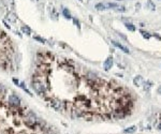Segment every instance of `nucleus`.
I'll return each mask as SVG.
<instances>
[{"label": "nucleus", "instance_id": "1", "mask_svg": "<svg viewBox=\"0 0 161 134\" xmlns=\"http://www.w3.org/2000/svg\"><path fill=\"white\" fill-rule=\"evenodd\" d=\"M31 87L34 89V91H36L37 93H39L40 96H44L47 93V86L45 85V83H44L43 81H41V79H37L34 78V81L32 82L31 84Z\"/></svg>", "mask_w": 161, "mask_h": 134}, {"label": "nucleus", "instance_id": "2", "mask_svg": "<svg viewBox=\"0 0 161 134\" xmlns=\"http://www.w3.org/2000/svg\"><path fill=\"white\" fill-rule=\"evenodd\" d=\"M8 102L11 106L13 107H18L21 105V99L18 98L16 95H10L8 98Z\"/></svg>", "mask_w": 161, "mask_h": 134}, {"label": "nucleus", "instance_id": "3", "mask_svg": "<svg viewBox=\"0 0 161 134\" xmlns=\"http://www.w3.org/2000/svg\"><path fill=\"white\" fill-rule=\"evenodd\" d=\"M26 121H27V122H29V123H34L37 121L36 115H34L32 112H28L27 115H26Z\"/></svg>", "mask_w": 161, "mask_h": 134}, {"label": "nucleus", "instance_id": "4", "mask_svg": "<svg viewBox=\"0 0 161 134\" xmlns=\"http://www.w3.org/2000/svg\"><path fill=\"white\" fill-rule=\"evenodd\" d=\"M112 66H113V57H108V58L104 61V63H103L104 70L105 71H108L111 68H112Z\"/></svg>", "mask_w": 161, "mask_h": 134}, {"label": "nucleus", "instance_id": "5", "mask_svg": "<svg viewBox=\"0 0 161 134\" xmlns=\"http://www.w3.org/2000/svg\"><path fill=\"white\" fill-rule=\"evenodd\" d=\"M112 44H114V45L116 46V47H118V48H120L121 51L123 52V53H126V54H129L130 53V51H129V48H127L126 46H123V44H120V43H118L117 41H112Z\"/></svg>", "mask_w": 161, "mask_h": 134}, {"label": "nucleus", "instance_id": "6", "mask_svg": "<svg viewBox=\"0 0 161 134\" xmlns=\"http://www.w3.org/2000/svg\"><path fill=\"white\" fill-rule=\"evenodd\" d=\"M142 83H143V77L142 76H137L134 79H133V84H134L135 86H141L142 85Z\"/></svg>", "mask_w": 161, "mask_h": 134}, {"label": "nucleus", "instance_id": "7", "mask_svg": "<svg viewBox=\"0 0 161 134\" xmlns=\"http://www.w3.org/2000/svg\"><path fill=\"white\" fill-rule=\"evenodd\" d=\"M6 93H7V89H6V87L0 84V98L4 97V96H6Z\"/></svg>", "mask_w": 161, "mask_h": 134}, {"label": "nucleus", "instance_id": "8", "mask_svg": "<svg viewBox=\"0 0 161 134\" xmlns=\"http://www.w3.org/2000/svg\"><path fill=\"white\" fill-rule=\"evenodd\" d=\"M7 18H8L10 22H12V23H14V22H16V16L14 15L13 13H9L8 15H7Z\"/></svg>", "mask_w": 161, "mask_h": 134}, {"label": "nucleus", "instance_id": "9", "mask_svg": "<svg viewBox=\"0 0 161 134\" xmlns=\"http://www.w3.org/2000/svg\"><path fill=\"white\" fill-rule=\"evenodd\" d=\"M135 130H137V127L132 126V127H130V128H128V129H125L123 132H125V133H133V132H135Z\"/></svg>", "mask_w": 161, "mask_h": 134}, {"label": "nucleus", "instance_id": "10", "mask_svg": "<svg viewBox=\"0 0 161 134\" xmlns=\"http://www.w3.org/2000/svg\"><path fill=\"white\" fill-rule=\"evenodd\" d=\"M62 14L66 18H71V15H70V12H69L68 9H63L62 10Z\"/></svg>", "mask_w": 161, "mask_h": 134}, {"label": "nucleus", "instance_id": "11", "mask_svg": "<svg viewBox=\"0 0 161 134\" xmlns=\"http://www.w3.org/2000/svg\"><path fill=\"white\" fill-rule=\"evenodd\" d=\"M125 25H126V28L129 29L130 31H134V30H135V27L133 26V25L131 24V23H127V24H125Z\"/></svg>", "mask_w": 161, "mask_h": 134}, {"label": "nucleus", "instance_id": "12", "mask_svg": "<svg viewBox=\"0 0 161 134\" xmlns=\"http://www.w3.org/2000/svg\"><path fill=\"white\" fill-rule=\"evenodd\" d=\"M22 31H23L24 33H27V34H30V32H31L30 28H29V27H27V26H23V27H22Z\"/></svg>", "mask_w": 161, "mask_h": 134}, {"label": "nucleus", "instance_id": "13", "mask_svg": "<svg viewBox=\"0 0 161 134\" xmlns=\"http://www.w3.org/2000/svg\"><path fill=\"white\" fill-rule=\"evenodd\" d=\"M96 9H97V10H104V9H106V8H105V4H103V3H98V4H96Z\"/></svg>", "mask_w": 161, "mask_h": 134}, {"label": "nucleus", "instance_id": "14", "mask_svg": "<svg viewBox=\"0 0 161 134\" xmlns=\"http://www.w3.org/2000/svg\"><path fill=\"white\" fill-rule=\"evenodd\" d=\"M150 87H152V83H150V82H146L145 85H144V89H145V90H149Z\"/></svg>", "mask_w": 161, "mask_h": 134}, {"label": "nucleus", "instance_id": "15", "mask_svg": "<svg viewBox=\"0 0 161 134\" xmlns=\"http://www.w3.org/2000/svg\"><path fill=\"white\" fill-rule=\"evenodd\" d=\"M147 4H148V6H149V8L152 9V10H155V8H156V7H155V4H153L152 0H148V1H147Z\"/></svg>", "mask_w": 161, "mask_h": 134}, {"label": "nucleus", "instance_id": "16", "mask_svg": "<svg viewBox=\"0 0 161 134\" xmlns=\"http://www.w3.org/2000/svg\"><path fill=\"white\" fill-rule=\"evenodd\" d=\"M33 39H34V40H37V41H39L40 43H44V42H45V40L42 39V38H40V37H33Z\"/></svg>", "mask_w": 161, "mask_h": 134}, {"label": "nucleus", "instance_id": "17", "mask_svg": "<svg viewBox=\"0 0 161 134\" xmlns=\"http://www.w3.org/2000/svg\"><path fill=\"white\" fill-rule=\"evenodd\" d=\"M141 33L143 34V37L146 39H149L150 38V34H148V32H145V31H141Z\"/></svg>", "mask_w": 161, "mask_h": 134}, {"label": "nucleus", "instance_id": "18", "mask_svg": "<svg viewBox=\"0 0 161 134\" xmlns=\"http://www.w3.org/2000/svg\"><path fill=\"white\" fill-rule=\"evenodd\" d=\"M116 10H117V11H119V12H125L126 11V9L123 8V7H121V8H120V7H118V9H116Z\"/></svg>", "mask_w": 161, "mask_h": 134}, {"label": "nucleus", "instance_id": "19", "mask_svg": "<svg viewBox=\"0 0 161 134\" xmlns=\"http://www.w3.org/2000/svg\"><path fill=\"white\" fill-rule=\"evenodd\" d=\"M13 83H15L17 86H19V84H21V83H19L18 79H16V78H13Z\"/></svg>", "mask_w": 161, "mask_h": 134}, {"label": "nucleus", "instance_id": "20", "mask_svg": "<svg viewBox=\"0 0 161 134\" xmlns=\"http://www.w3.org/2000/svg\"><path fill=\"white\" fill-rule=\"evenodd\" d=\"M158 93H160V95H161V86L158 88Z\"/></svg>", "mask_w": 161, "mask_h": 134}, {"label": "nucleus", "instance_id": "21", "mask_svg": "<svg viewBox=\"0 0 161 134\" xmlns=\"http://www.w3.org/2000/svg\"><path fill=\"white\" fill-rule=\"evenodd\" d=\"M158 128H159V130L161 131V123H160V125H159V126H158Z\"/></svg>", "mask_w": 161, "mask_h": 134}, {"label": "nucleus", "instance_id": "22", "mask_svg": "<svg viewBox=\"0 0 161 134\" xmlns=\"http://www.w3.org/2000/svg\"><path fill=\"white\" fill-rule=\"evenodd\" d=\"M80 1H83V0H80Z\"/></svg>", "mask_w": 161, "mask_h": 134}]
</instances>
